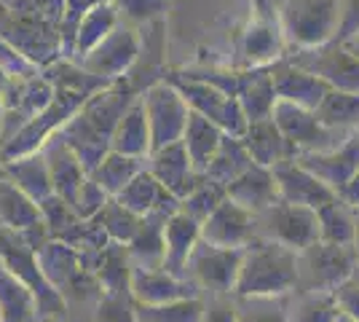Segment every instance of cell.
Instances as JSON below:
<instances>
[{
  "label": "cell",
  "instance_id": "cell-1",
  "mask_svg": "<svg viewBox=\"0 0 359 322\" xmlns=\"http://www.w3.org/2000/svg\"><path fill=\"white\" fill-rule=\"evenodd\" d=\"M298 288V253L269 239H252L239 266L233 290L241 298H276Z\"/></svg>",
  "mask_w": 359,
  "mask_h": 322
},
{
  "label": "cell",
  "instance_id": "cell-2",
  "mask_svg": "<svg viewBox=\"0 0 359 322\" xmlns=\"http://www.w3.org/2000/svg\"><path fill=\"white\" fill-rule=\"evenodd\" d=\"M341 22V0H282L279 27L295 51L335 41Z\"/></svg>",
  "mask_w": 359,
  "mask_h": 322
},
{
  "label": "cell",
  "instance_id": "cell-3",
  "mask_svg": "<svg viewBox=\"0 0 359 322\" xmlns=\"http://www.w3.org/2000/svg\"><path fill=\"white\" fill-rule=\"evenodd\" d=\"M357 263L359 258L354 247L316 242L309 250L298 253V282H303L309 293L332 295L354 276Z\"/></svg>",
  "mask_w": 359,
  "mask_h": 322
},
{
  "label": "cell",
  "instance_id": "cell-4",
  "mask_svg": "<svg viewBox=\"0 0 359 322\" xmlns=\"http://www.w3.org/2000/svg\"><path fill=\"white\" fill-rule=\"evenodd\" d=\"M169 83L182 94V100L188 102V107L194 113L210 119L212 123H217L225 135H231V137H244L250 121H247V116H244V110H241L236 97H228L217 86H212V83H207L204 78L198 76H175Z\"/></svg>",
  "mask_w": 359,
  "mask_h": 322
},
{
  "label": "cell",
  "instance_id": "cell-5",
  "mask_svg": "<svg viewBox=\"0 0 359 322\" xmlns=\"http://www.w3.org/2000/svg\"><path fill=\"white\" fill-rule=\"evenodd\" d=\"M255 223L263 231V239L303 253L319 242V217L311 207H300L290 201H276L269 210L252 215Z\"/></svg>",
  "mask_w": 359,
  "mask_h": 322
},
{
  "label": "cell",
  "instance_id": "cell-6",
  "mask_svg": "<svg viewBox=\"0 0 359 322\" xmlns=\"http://www.w3.org/2000/svg\"><path fill=\"white\" fill-rule=\"evenodd\" d=\"M271 119L279 126V132L287 137V142L300 154H327L335 151L348 135L335 132L316 119L314 110H306L300 105L276 100V105L271 110ZM354 135V132H351Z\"/></svg>",
  "mask_w": 359,
  "mask_h": 322
},
{
  "label": "cell",
  "instance_id": "cell-7",
  "mask_svg": "<svg viewBox=\"0 0 359 322\" xmlns=\"http://www.w3.org/2000/svg\"><path fill=\"white\" fill-rule=\"evenodd\" d=\"M142 105H145V116H148L150 154L182 140L191 107L169 81L150 86L148 94L142 97Z\"/></svg>",
  "mask_w": 359,
  "mask_h": 322
},
{
  "label": "cell",
  "instance_id": "cell-8",
  "mask_svg": "<svg viewBox=\"0 0 359 322\" xmlns=\"http://www.w3.org/2000/svg\"><path fill=\"white\" fill-rule=\"evenodd\" d=\"M290 62L309 70V73H314L316 78H322L335 92L359 94V57H354L338 41H330V43L316 48L295 51Z\"/></svg>",
  "mask_w": 359,
  "mask_h": 322
},
{
  "label": "cell",
  "instance_id": "cell-9",
  "mask_svg": "<svg viewBox=\"0 0 359 322\" xmlns=\"http://www.w3.org/2000/svg\"><path fill=\"white\" fill-rule=\"evenodd\" d=\"M241 258H244V250L215 247L198 239V245L194 247V253L188 258V269L212 293H228L233 290V285H236Z\"/></svg>",
  "mask_w": 359,
  "mask_h": 322
},
{
  "label": "cell",
  "instance_id": "cell-10",
  "mask_svg": "<svg viewBox=\"0 0 359 322\" xmlns=\"http://www.w3.org/2000/svg\"><path fill=\"white\" fill-rule=\"evenodd\" d=\"M273 172V180L279 188V199L290 201V204H300V207H311L319 210L330 204L332 199H338V194L327 188L319 177H314L306 167H300L298 159L285 161L279 167L271 169Z\"/></svg>",
  "mask_w": 359,
  "mask_h": 322
},
{
  "label": "cell",
  "instance_id": "cell-11",
  "mask_svg": "<svg viewBox=\"0 0 359 322\" xmlns=\"http://www.w3.org/2000/svg\"><path fill=\"white\" fill-rule=\"evenodd\" d=\"M298 164L306 167L314 177H319L327 188H332L338 194L359 169V132L348 135L335 151H327V154H300Z\"/></svg>",
  "mask_w": 359,
  "mask_h": 322
},
{
  "label": "cell",
  "instance_id": "cell-12",
  "mask_svg": "<svg viewBox=\"0 0 359 322\" xmlns=\"http://www.w3.org/2000/svg\"><path fill=\"white\" fill-rule=\"evenodd\" d=\"M252 213L241 210L239 204L225 196V201L215 213L201 223V242L215 247H228V250H241L252 242Z\"/></svg>",
  "mask_w": 359,
  "mask_h": 322
},
{
  "label": "cell",
  "instance_id": "cell-13",
  "mask_svg": "<svg viewBox=\"0 0 359 322\" xmlns=\"http://www.w3.org/2000/svg\"><path fill=\"white\" fill-rule=\"evenodd\" d=\"M137 57V35L129 27H116L97 48L83 57L81 67L97 78H118Z\"/></svg>",
  "mask_w": 359,
  "mask_h": 322
},
{
  "label": "cell",
  "instance_id": "cell-14",
  "mask_svg": "<svg viewBox=\"0 0 359 322\" xmlns=\"http://www.w3.org/2000/svg\"><path fill=\"white\" fill-rule=\"evenodd\" d=\"M271 78H273V92L276 100H285L292 105H300L306 110H316L319 102L327 97L330 86L316 78L314 73L303 70L292 62H279L271 67Z\"/></svg>",
  "mask_w": 359,
  "mask_h": 322
},
{
  "label": "cell",
  "instance_id": "cell-15",
  "mask_svg": "<svg viewBox=\"0 0 359 322\" xmlns=\"http://www.w3.org/2000/svg\"><path fill=\"white\" fill-rule=\"evenodd\" d=\"M150 175L164 185L169 194H175L180 201L204 180V175H198L194 164H191L182 140L166 145L161 151H153V169H150Z\"/></svg>",
  "mask_w": 359,
  "mask_h": 322
},
{
  "label": "cell",
  "instance_id": "cell-16",
  "mask_svg": "<svg viewBox=\"0 0 359 322\" xmlns=\"http://www.w3.org/2000/svg\"><path fill=\"white\" fill-rule=\"evenodd\" d=\"M244 148L257 167L273 169L285 161L298 159V151L287 142V137L279 132V126L273 123V119H260V121H250L247 132H244Z\"/></svg>",
  "mask_w": 359,
  "mask_h": 322
},
{
  "label": "cell",
  "instance_id": "cell-17",
  "mask_svg": "<svg viewBox=\"0 0 359 322\" xmlns=\"http://www.w3.org/2000/svg\"><path fill=\"white\" fill-rule=\"evenodd\" d=\"M225 196L233 204H239L241 210L257 215L279 201V188H276L271 169L252 164L244 175H239L233 183L225 188Z\"/></svg>",
  "mask_w": 359,
  "mask_h": 322
},
{
  "label": "cell",
  "instance_id": "cell-18",
  "mask_svg": "<svg viewBox=\"0 0 359 322\" xmlns=\"http://www.w3.org/2000/svg\"><path fill=\"white\" fill-rule=\"evenodd\" d=\"M201 239V223L194 220L191 215L175 213L164 226V269L166 274H180L182 269H188V258L194 253V247Z\"/></svg>",
  "mask_w": 359,
  "mask_h": 322
},
{
  "label": "cell",
  "instance_id": "cell-19",
  "mask_svg": "<svg viewBox=\"0 0 359 322\" xmlns=\"http://www.w3.org/2000/svg\"><path fill=\"white\" fill-rule=\"evenodd\" d=\"M110 145H113V154L132 156V159H142L145 154H150V129L142 97L135 100L129 110L121 116L118 126L110 137Z\"/></svg>",
  "mask_w": 359,
  "mask_h": 322
},
{
  "label": "cell",
  "instance_id": "cell-20",
  "mask_svg": "<svg viewBox=\"0 0 359 322\" xmlns=\"http://www.w3.org/2000/svg\"><path fill=\"white\" fill-rule=\"evenodd\" d=\"M223 137H225V132L217 123H212L210 119H204V116H198V113L191 110L185 135H182V145H185L188 159H191V164H194V169L198 175L207 172V167H210V161L215 159V154H217Z\"/></svg>",
  "mask_w": 359,
  "mask_h": 322
},
{
  "label": "cell",
  "instance_id": "cell-21",
  "mask_svg": "<svg viewBox=\"0 0 359 322\" xmlns=\"http://www.w3.org/2000/svg\"><path fill=\"white\" fill-rule=\"evenodd\" d=\"M316 217H319V242L354 247V234H357L359 217L354 207H348L341 199H332L330 204L316 210Z\"/></svg>",
  "mask_w": 359,
  "mask_h": 322
},
{
  "label": "cell",
  "instance_id": "cell-22",
  "mask_svg": "<svg viewBox=\"0 0 359 322\" xmlns=\"http://www.w3.org/2000/svg\"><path fill=\"white\" fill-rule=\"evenodd\" d=\"M252 164L255 161L250 159V154H247L244 142H241L239 137L225 135L223 142H220V148H217V154H215V159H212L207 172H204V177L212 180V183H217L220 188H228V185L233 183L239 175H244Z\"/></svg>",
  "mask_w": 359,
  "mask_h": 322
},
{
  "label": "cell",
  "instance_id": "cell-23",
  "mask_svg": "<svg viewBox=\"0 0 359 322\" xmlns=\"http://www.w3.org/2000/svg\"><path fill=\"white\" fill-rule=\"evenodd\" d=\"M132 290L145 301V304H175L185 298V290L191 293V285L185 288L177 276L166 271H148V269H135L132 271Z\"/></svg>",
  "mask_w": 359,
  "mask_h": 322
},
{
  "label": "cell",
  "instance_id": "cell-24",
  "mask_svg": "<svg viewBox=\"0 0 359 322\" xmlns=\"http://www.w3.org/2000/svg\"><path fill=\"white\" fill-rule=\"evenodd\" d=\"M0 220L8 229L41 226V207L11 180H0Z\"/></svg>",
  "mask_w": 359,
  "mask_h": 322
},
{
  "label": "cell",
  "instance_id": "cell-25",
  "mask_svg": "<svg viewBox=\"0 0 359 322\" xmlns=\"http://www.w3.org/2000/svg\"><path fill=\"white\" fill-rule=\"evenodd\" d=\"M8 172H11V183L16 188H22L32 201H46L51 196V175H48V167H46L43 154H27L19 156L16 161L8 164Z\"/></svg>",
  "mask_w": 359,
  "mask_h": 322
},
{
  "label": "cell",
  "instance_id": "cell-26",
  "mask_svg": "<svg viewBox=\"0 0 359 322\" xmlns=\"http://www.w3.org/2000/svg\"><path fill=\"white\" fill-rule=\"evenodd\" d=\"M314 113L319 121L335 132H344V135L359 132V94L330 89Z\"/></svg>",
  "mask_w": 359,
  "mask_h": 322
},
{
  "label": "cell",
  "instance_id": "cell-27",
  "mask_svg": "<svg viewBox=\"0 0 359 322\" xmlns=\"http://www.w3.org/2000/svg\"><path fill=\"white\" fill-rule=\"evenodd\" d=\"M116 30V6L113 3H100L97 8H91L75 27V51L78 54H89L91 48H97L105 41L110 32Z\"/></svg>",
  "mask_w": 359,
  "mask_h": 322
},
{
  "label": "cell",
  "instance_id": "cell-28",
  "mask_svg": "<svg viewBox=\"0 0 359 322\" xmlns=\"http://www.w3.org/2000/svg\"><path fill=\"white\" fill-rule=\"evenodd\" d=\"M140 159L132 156H121V154H107L102 159V164L91 172V180L100 185L105 194H116L118 196L126 185L135 180L140 175Z\"/></svg>",
  "mask_w": 359,
  "mask_h": 322
},
{
  "label": "cell",
  "instance_id": "cell-29",
  "mask_svg": "<svg viewBox=\"0 0 359 322\" xmlns=\"http://www.w3.org/2000/svg\"><path fill=\"white\" fill-rule=\"evenodd\" d=\"M97 223L105 229L107 236H113V239H135V234L140 231V223H142V217L135 213H129L126 207H121L118 201H105V207L97 213Z\"/></svg>",
  "mask_w": 359,
  "mask_h": 322
},
{
  "label": "cell",
  "instance_id": "cell-30",
  "mask_svg": "<svg viewBox=\"0 0 359 322\" xmlns=\"http://www.w3.org/2000/svg\"><path fill=\"white\" fill-rule=\"evenodd\" d=\"M335 317H338V307H335L332 295L311 293L287 322H335Z\"/></svg>",
  "mask_w": 359,
  "mask_h": 322
},
{
  "label": "cell",
  "instance_id": "cell-31",
  "mask_svg": "<svg viewBox=\"0 0 359 322\" xmlns=\"http://www.w3.org/2000/svg\"><path fill=\"white\" fill-rule=\"evenodd\" d=\"M142 320L148 322H201L198 301H175L166 307L142 309Z\"/></svg>",
  "mask_w": 359,
  "mask_h": 322
},
{
  "label": "cell",
  "instance_id": "cell-32",
  "mask_svg": "<svg viewBox=\"0 0 359 322\" xmlns=\"http://www.w3.org/2000/svg\"><path fill=\"white\" fill-rule=\"evenodd\" d=\"M239 322H287L285 307L276 301L271 304V298H250V304L244 309H236Z\"/></svg>",
  "mask_w": 359,
  "mask_h": 322
},
{
  "label": "cell",
  "instance_id": "cell-33",
  "mask_svg": "<svg viewBox=\"0 0 359 322\" xmlns=\"http://www.w3.org/2000/svg\"><path fill=\"white\" fill-rule=\"evenodd\" d=\"M354 35H359V0H341V22H338L335 41L346 43Z\"/></svg>",
  "mask_w": 359,
  "mask_h": 322
},
{
  "label": "cell",
  "instance_id": "cell-34",
  "mask_svg": "<svg viewBox=\"0 0 359 322\" xmlns=\"http://www.w3.org/2000/svg\"><path fill=\"white\" fill-rule=\"evenodd\" d=\"M332 301H335L338 311H344L346 317H351L354 322H359V285L354 279L344 282L338 290L332 293Z\"/></svg>",
  "mask_w": 359,
  "mask_h": 322
},
{
  "label": "cell",
  "instance_id": "cell-35",
  "mask_svg": "<svg viewBox=\"0 0 359 322\" xmlns=\"http://www.w3.org/2000/svg\"><path fill=\"white\" fill-rule=\"evenodd\" d=\"M100 322H137L135 311L123 304V298H107L97 314Z\"/></svg>",
  "mask_w": 359,
  "mask_h": 322
},
{
  "label": "cell",
  "instance_id": "cell-36",
  "mask_svg": "<svg viewBox=\"0 0 359 322\" xmlns=\"http://www.w3.org/2000/svg\"><path fill=\"white\" fill-rule=\"evenodd\" d=\"M116 3L123 8V14L132 16V19H150L164 6V0H116Z\"/></svg>",
  "mask_w": 359,
  "mask_h": 322
},
{
  "label": "cell",
  "instance_id": "cell-37",
  "mask_svg": "<svg viewBox=\"0 0 359 322\" xmlns=\"http://www.w3.org/2000/svg\"><path fill=\"white\" fill-rule=\"evenodd\" d=\"M201 322H239V314H236V307L228 304V301H215L210 304L207 314L201 317Z\"/></svg>",
  "mask_w": 359,
  "mask_h": 322
},
{
  "label": "cell",
  "instance_id": "cell-38",
  "mask_svg": "<svg viewBox=\"0 0 359 322\" xmlns=\"http://www.w3.org/2000/svg\"><path fill=\"white\" fill-rule=\"evenodd\" d=\"M338 199L346 201L348 207H354V210H359V169L354 172V177L348 180V183L338 191Z\"/></svg>",
  "mask_w": 359,
  "mask_h": 322
},
{
  "label": "cell",
  "instance_id": "cell-39",
  "mask_svg": "<svg viewBox=\"0 0 359 322\" xmlns=\"http://www.w3.org/2000/svg\"><path fill=\"white\" fill-rule=\"evenodd\" d=\"M344 46L348 48V51H351V54H354V57H359V35H354V38H351V41H346Z\"/></svg>",
  "mask_w": 359,
  "mask_h": 322
},
{
  "label": "cell",
  "instance_id": "cell-40",
  "mask_svg": "<svg viewBox=\"0 0 359 322\" xmlns=\"http://www.w3.org/2000/svg\"><path fill=\"white\" fill-rule=\"evenodd\" d=\"M354 253H357L359 258V217H357V234H354Z\"/></svg>",
  "mask_w": 359,
  "mask_h": 322
},
{
  "label": "cell",
  "instance_id": "cell-41",
  "mask_svg": "<svg viewBox=\"0 0 359 322\" xmlns=\"http://www.w3.org/2000/svg\"><path fill=\"white\" fill-rule=\"evenodd\" d=\"M335 322H354L351 317H346L344 311H338V317H335Z\"/></svg>",
  "mask_w": 359,
  "mask_h": 322
},
{
  "label": "cell",
  "instance_id": "cell-42",
  "mask_svg": "<svg viewBox=\"0 0 359 322\" xmlns=\"http://www.w3.org/2000/svg\"><path fill=\"white\" fill-rule=\"evenodd\" d=\"M351 279H354V282L359 285V263H357V269H354V276H351Z\"/></svg>",
  "mask_w": 359,
  "mask_h": 322
},
{
  "label": "cell",
  "instance_id": "cell-43",
  "mask_svg": "<svg viewBox=\"0 0 359 322\" xmlns=\"http://www.w3.org/2000/svg\"><path fill=\"white\" fill-rule=\"evenodd\" d=\"M357 213H359V210H357Z\"/></svg>",
  "mask_w": 359,
  "mask_h": 322
}]
</instances>
